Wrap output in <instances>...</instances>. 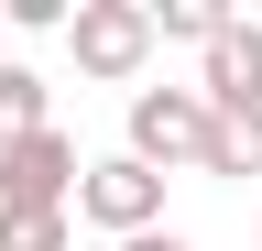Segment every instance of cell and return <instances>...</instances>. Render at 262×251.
<instances>
[{"mask_svg": "<svg viewBox=\"0 0 262 251\" xmlns=\"http://www.w3.org/2000/svg\"><path fill=\"white\" fill-rule=\"evenodd\" d=\"M208 153V99L196 87H131V164L164 175V164H196Z\"/></svg>", "mask_w": 262, "mask_h": 251, "instance_id": "6da1fadb", "label": "cell"}, {"mask_svg": "<svg viewBox=\"0 0 262 251\" xmlns=\"http://www.w3.org/2000/svg\"><path fill=\"white\" fill-rule=\"evenodd\" d=\"M77 218H88V230H110V240H142L153 218H164V175H142L131 153L77 164Z\"/></svg>", "mask_w": 262, "mask_h": 251, "instance_id": "7a4b0ae2", "label": "cell"}, {"mask_svg": "<svg viewBox=\"0 0 262 251\" xmlns=\"http://www.w3.org/2000/svg\"><path fill=\"white\" fill-rule=\"evenodd\" d=\"M66 197H77V142L55 131H22V142H0V208H55L66 218Z\"/></svg>", "mask_w": 262, "mask_h": 251, "instance_id": "3957f363", "label": "cell"}, {"mask_svg": "<svg viewBox=\"0 0 262 251\" xmlns=\"http://www.w3.org/2000/svg\"><path fill=\"white\" fill-rule=\"evenodd\" d=\"M66 33H77V66L88 77H142V55H153V22H142V0H77V22H66Z\"/></svg>", "mask_w": 262, "mask_h": 251, "instance_id": "277c9868", "label": "cell"}, {"mask_svg": "<svg viewBox=\"0 0 262 251\" xmlns=\"http://www.w3.org/2000/svg\"><path fill=\"white\" fill-rule=\"evenodd\" d=\"M196 55H208V77H196V99H208V109H262V22L229 11Z\"/></svg>", "mask_w": 262, "mask_h": 251, "instance_id": "5b68a950", "label": "cell"}, {"mask_svg": "<svg viewBox=\"0 0 262 251\" xmlns=\"http://www.w3.org/2000/svg\"><path fill=\"white\" fill-rule=\"evenodd\" d=\"M208 175H262V109H208Z\"/></svg>", "mask_w": 262, "mask_h": 251, "instance_id": "8992f818", "label": "cell"}, {"mask_svg": "<svg viewBox=\"0 0 262 251\" xmlns=\"http://www.w3.org/2000/svg\"><path fill=\"white\" fill-rule=\"evenodd\" d=\"M22 131H44V77L0 66V142H22Z\"/></svg>", "mask_w": 262, "mask_h": 251, "instance_id": "52a82bcc", "label": "cell"}, {"mask_svg": "<svg viewBox=\"0 0 262 251\" xmlns=\"http://www.w3.org/2000/svg\"><path fill=\"white\" fill-rule=\"evenodd\" d=\"M142 22H153V33H175V44H208V33H219L229 11H219V0H153Z\"/></svg>", "mask_w": 262, "mask_h": 251, "instance_id": "ba28073f", "label": "cell"}, {"mask_svg": "<svg viewBox=\"0 0 262 251\" xmlns=\"http://www.w3.org/2000/svg\"><path fill=\"white\" fill-rule=\"evenodd\" d=\"M0 251H66V218L55 208H0Z\"/></svg>", "mask_w": 262, "mask_h": 251, "instance_id": "9c48e42d", "label": "cell"}, {"mask_svg": "<svg viewBox=\"0 0 262 251\" xmlns=\"http://www.w3.org/2000/svg\"><path fill=\"white\" fill-rule=\"evenodd\" d=\"M120 251H186V240L175 230H142V240H120Z\"/></svg>", "mask_w": 262, "mask_h": 251, "instance_id": "30bf717a", "label": "cell"}]
</instances>
